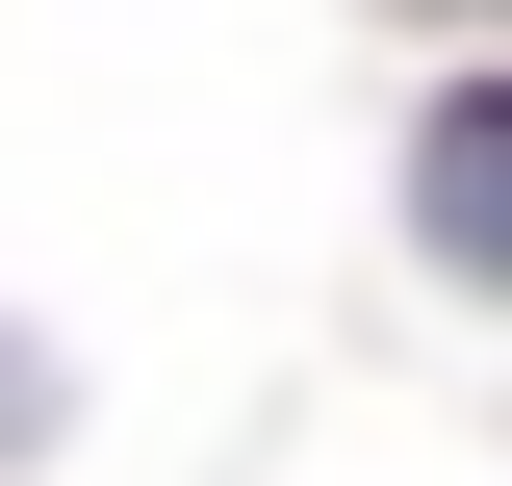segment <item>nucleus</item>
<instances>
[{
	"label": "nucleus",
	"mask_w": 512,
	"mask_h": 486,
	"mask_svg": "<svg viewBox=\"0 0 512 486\" xmlns=\"http://www.w3.org/2000/svg\"><path fill=\"white\" fill-rule=\"evenodd\" d=\"M410 205H436V256H461V282H512V77H487V103H436Z\"/></svg>",
	"instance_id": "1"
}]
</instances>
